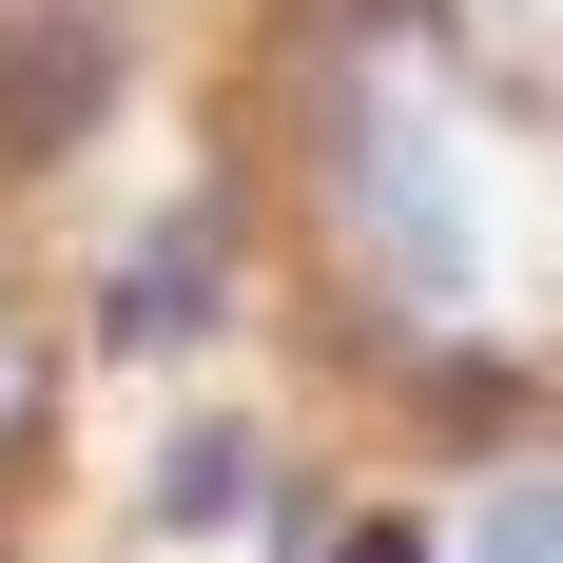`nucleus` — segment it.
Returning <instances> with one entry per match:
<instances>
[{
	"label": "nucleus",
	"instance_id": "f257e3e1",
	"mask_svg": "<svg viewBox=\"0 0 563 563\" xmlns=\"http://www.w3.org/2000/svg\"><path fill=\"white\" fill-rule=\"evenodd\" d=\"M350 563H428V544H408V525H350Z\"/></svg>",
	"mask_w": 563,
	"mask_h": 563
}]
</instances>
